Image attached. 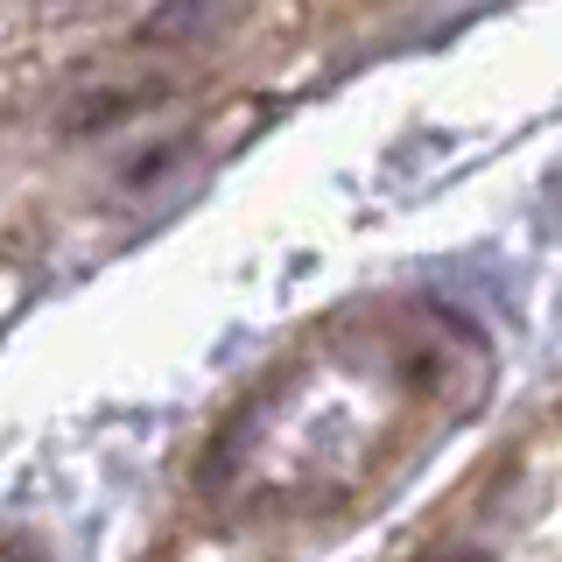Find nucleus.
I'll return each instance as SVG.
<instances>
[{"label":"nucleus","instance_id":"1","mask_svg":"<svg viewBox=\"0 0 562 562\" xmlns=\"http://www.w3.org/2000/svg\"><path fill=\"white\" fill-rule=\"evenodd\" d=\"M479 373L471 324L436 303L338 316L225 415L204 450V492L233 520H324L366 506L450 429Z\"/></svg>","mask_w":562,"mask_h":562},{"label":"nucleus","instance_id":"2","mask_svg":"<svg viewBox=\"0 0 562 562\" xmlns=\"http://www.w3.org/2000/svg\"><path fill=\"white\" fill-rule=\"evenodd\" d=\"M0 562H35V555H22V549H0Z\"/></svg>","mask_w":562,"mask_h":562}]
</instances>
